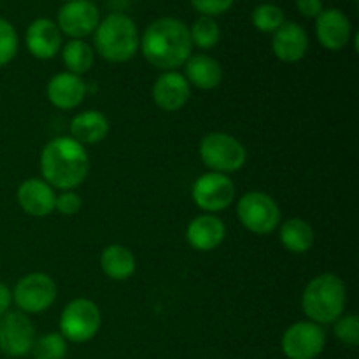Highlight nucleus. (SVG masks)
Masks as SVG:
<instances>
[{
  "mask_svg": "<svg viewBox=\"0 0 359 359\" xmlns=\"http://www.w3.org/2000/svg\"><path fill=\"white\" fill-rule=\"evenodd\" d=\"M102 316L97 305L88 298L72 300L60 316V335L74 344L93 339L100 330Z\"/></svg>",
  "mask_w": 359,
  "mask_h": 359,
  "instance_id": "nucleus-7",
  "label": "nucleus"
},
{
  "mask_svg": "<svg viewBox=\"0 0 359 359\" xmlns=\"http://www.w3.org/2000/svg\"><path fill=\"white\" fill-rule=\"evenodd\" d=\"M86 95V84L72 72H60L48 83V98L55 107L74 109L83 102Z\"/></svg>",
  "mask_w": 359,
  "mask_h": 359,
  "instance_id": "nucleus-19",
  "label": "nucleus"
},
{
  "mask_svg": "<svg viewBox=\"0 0 359 359\" xmlns=\"http://www.w3.org/2000/svg\"><path fill=\"white\" fill-rule=\"evenodd\" d=\"M81 205H83V202H81V198L74 191H63L62 195L56 196L55 200V210H58V212L63 214V216H72V214H77L79 212Z\"/></svg>",
  "mask_w": 359,
  "mask_h": 359,
  "instance_id": "nucleus-31",
  "label": "nucleus"
},
{
  "mask_svg": "<svg viewBox=\"0 0 359 359\" xmlns=\"http://www.w3.org/2000/svg\"><path fill=\"white\" fill-rule=\"evenodd\" d=\"M25 42L32 56L49 60L62 49V32L49 18H37L32 21L25 34Z\"/></svg>",
  "mask_w": 359,
  "mask_h": 359,
  "instance_id": "nucleus-14",
  "label": "nucleus"
},
{
  "mask_svg": "<svg viewBox=\"0 0 359 359\" xmlns=\"http://www.w3.org/2000/svg\"><path fill=\"white\" fill-rule=\"evenodd\" d=\"M72 139L79 144H98L109 133V119L100 111H84L70 121Z\"/></svg>",
  "mask_w": 359,
  "mask_h": 359,
  "instance_id": "nucleus-21",
  "label": "nucleus"
},
{
  "mask_svg": "<svg viewBox=\"0 0 359 359\" xmlns=\"http://www.w3.org/2000/svg\"><path fill=\"white\" fill-rule=\"evenodd\" d=\"M251 21L256 30L263 32V34H273L286 20H284V13L279 6L266 2L255 7Z\"/></svg>",
  "mask_w": 359,
  "mask_h": 359,
  "instance_id": "nucleus-26",
  "label": "nucleus"
},
{
  "mask_svg": "<svg viewBox=\"0 0 359 359\" xmlns=\"http://www.w3.org/2000/svg\"><path fill=\"white\" fill-rule=\"evenodd\" d=\"M280 242L293 255H304L314 245V230L302 217H291L279 230Z\"/></svg>",
  "mask_w": 359,
  "mask_h": 359,
  "instance_id": "nucleus-23",
  "label": "nucleus"
},
{
  "mask_svg": "<svg viewBox=\"0 0 359 359\" xmlns=\"http://www.w3.org/2000/svg\"><path fill=\"white\" fill-rule=\"evenodd\" d=\"M30 353L34 354V359H65L67 340L60 333H46L35 340Z\"/></svg>",
  "mask_w": 359,
  "mask_h": 359,
  "instance_id": "nucleus-27",
  "label": "nucleus"
},
{
  "mask_svg": "<svg viewBox=\"0 0 359 359\" xmlns=\"http://www.w3.org/2000/svg\"><path fill=\"white\" fill-rule=\"evenodd\" d=\"M237 216L242 226L256 235H269L280 224V210L276 200L263 191H249L238 200Z\"/></svg>",
  "mask_w": 359,
  "mask_h": 359,
  "instance_id": "nucleus-6",
  "label": "nucleus"
},
{
  "mask_svg": "<svg viewBox=\"0 0 359 359\" xmlns=\"http://www.w3.org/2000/svg\"><path fill=\"white\" fill-rule=\"evenodd\" d=\"M13 300L21 312L39 314L55 304L56 284L48 273L34 272L21 277L13 290Z\"/></svg>",
  "mask_w": 359,
  "mask_h": 359,
  "instance_id": "nucleus-8",
  "label": "nucleus"
},
{
  "mask_svg": "<svg viewBox=\"0 0 359 359\" xmlns=\"http://www.w3.org/2000/svg\"><path fill=\"white\" fill-rule=\"evenodd\" d=\"M347 287L335 273H321L307 284L302 297L305 316L316 325H332L344 316Z\"/></svg>",
  "mask_w": 359,
  "mask_h": 359,
  "instance_id": "nucleus-3",
  "label": "nucleus"
},
{
  "mask_svg": "<svg viewBox=\"0 0 359 359\" xmlns=\"http://www.w3.org/2000/svg\"><path fill=\"white\" fill-rule=\"evenodd\" d=\"M142 55L156 69L174 70L191 56V35L184 21L163 16L149 23L140 39Z\"/></svg>",
  "mask_w": 359,
  "mask_h": 359,
  "instance_id": "nucleus-1",
  "label": "nucleus"
},
{
  "mask_svg": "<svg viewBox=\"0 0 359 359\" xmlns=\"http://www.w3.org/2000/svg\"><path fill=\"white\" fill-rule=\"evenodd\" d=\"M100 23L98 7L91 0L65 2L58 11V28L72 39H84L93 34Z\"/></svg>",
  "mask_w": 359,
  "mask_h": 359,
  "instance_id": "nucleus-12",
  "label": "nucleus"
},
{
  "mask_svg": "<svg viewBox=\"0 0 359 359\" xmlns=\"http://www.w3.org/2000/svg\"><path fill=\"white\" fill-rule=\"evenodd\" d=\"M353 27L346 13L340 9H323L321 14L316 18V35L321 42L323 48L330 51H340L346 48L351 41Z\"/></svg>",
  "mask_w": 359,
  "mask_h": 359,
  "instance_id": "nucleus-13",
  "label": "nucleus"
},
{
  "mask_svg": "<svg viewBox=\"0 0 359 359\" xmlns=\"http://www.w3.org/2000/svg\"><path fill=\"white\" fill-rule=\"evenodd\" d=\"M18 203L27 214L35 217H44L55 210L56 195L51 186L42 179H27L18 188Z\"/></svg>",
  "mask_w": 359,
  "mask_h": 359,
  "instance_id": "nucleus-17",
  "label": "nucleus"
},
{
  "mask_svg": "<svg viewBox=\"0 0 359 359\" xmlns=\"http://www.w3.org/2000/svg\"><path fill=\"white\" fill-rule=\"evenodd\" d=\"M189 83L182 74L175 70L163 72L153 86V98L161 111L175 112L184 107L189 100Z\"/></svg>",
  "mask_w": 359,
  "mask_h": 359,
  "instance_id": "nucleus-16",
  "label": "nucleus"
},
{
  "mask_svg": "<svg viewBox=\"0 0 359 359\" xmlns=\"http://www.w3.org/2000/svg\"><path fill=\"white\" fill-rule=\"evenodd\" d=\"M11 302H13V291H11L6 284L0 283V318L9 312Z\"/></svg>",
  "mask_w": 359,
  "mask_h": 359,
  "instance_id": "nucleus-33",
  "label": "nucleus"
},
{
  "mask_svg": "<svg viewBox=\"0 0 359 359\" xmlns=\"http://www.w3.org/2000/svg\"><path fill=\"white\" fill-rule=\"evenodd\" d=\"M93 34L98 55L112 63L132 60L140 44L135 21L123 13L107 14Z\"/></svg>",
  "mask_w": 359,
  "mask_h": 359,
  "instance_id": "nucleus-4",
  "label": "nucleus"
},
{
  "mask_svg": "<svg viewBox=\"0 0 359 359\" xmlns=\"http://www.w3.org/2000/svg\"><path fill=\"white\" fill-rule=\"evenodd\" d=\"M18 53V34L13 23L0 18V67L13 62Z\"/></svg>",
  "mask_w": 359,
  "mask_h": 359,
  "instance_id": "nucleus-28",
  "label": "nucleus"
},
{
  "mask_svg": "<svg viewBox=\"0 0 359 359\" xmlns=\"http://www.w3.org/2000/svg\"><path fill=\"white\" fill-rule=\"evenodd\" d=\"M41 172L51 188L70 191L83 184L88 177L90 156L83 144L72 137H56L42 149Z\"/></svg>",
  "mask_w": 359,
  "mask_h": 359,
  "instance_id": "nucleus-2",
  "label": "nucleus"
},
{
  "mask_svg": "<svg viewBox=\"0 0 359 359\" xmlns=\"http://www.w3.org/2000/svg\"><path fill=\"white\" fill-rule=\"evenodd\" d=\"M198 153L203 163L212 172H219V174L241 170L248 160L245 147L235 137L221 132L203 137Z\"/></svg>",
  "mask_w": 359,
  "mask_h": 359,
  "instance_id": "nucleus-5",
  "label": "nucleus"
},
{
  "mask_svg": "<svg viewBox=\"0 0 359 359\" xmlns=\"http://www.w3.org/2000/svg\"><path fill=\"white\" fill-rule=\"evenodd\" d=\"M335 337L351 347L359 344V319L356 314L340 316L335 321Z\"/></svg>",
  "mask_w": 359,
  "mask_h": 359,
  "instance_id": "nucleus-29",
  "label": "nucleus"
},
{
  "mask_svg": "<svg viewBox=\"0 0 359 359\" xmlns=\"http://www.w3.org/2000/svg\"><path fill=\"white\" fill-rule=\"evenodd\" d=\"M189 2H191L195 11H198L202 16L214 18L230 11L235 0H189Z\"/></svg>",
  "mask_w": 359,
  "mask_h": 359,
  "instance_id": "nucleus-30",
  "label": "nucleus"
},
{
  "mask_svg": "<svg viewBox=\"0 0 359 359\" xmlns=\"http://www.w3.org/2000/svg\"><path fill=\"white\" fill-rule=\"evenodd\" d=\"M63 2H72V0H63Z\"/></svg>",
  "mask_w": 359,
  "mask_h": 359,
  "instance_id": "nucleus-34",
  "label": "nucleus"
},
{
  "mask_svg": "<svg viewBox=\"0 0 359 359\" xmlns=\"http://www.w3.org/2000/svg\"><path fill=\"white\" fill-rule=\"evenodd\" d=\"M326 346L325 330L312 321H300L284 332L280 347L287 359H316Z\"/></svg>",
  "mask_w": 359,
  "mask_h": 359,
  "instance_id": "nucleus-10",
  "label": "nucleus"
},
{
  "mask_svg": "<svg viewBox=\"0 0 359 359\" xmlns=\"http://www.w3.org/2000/svg\"><path fill=\"white\" fill-rule=\"evenodd\" d=\"M309 49V35L294 21H284L272 37V51L280 62H300Z\"/></svg>",
  "mask_w": 359,
  "mask_h": 359,
  "instance_id": "nucleus-15",
  "label": "nucleus"
},
{
  "mask_svg": "<svg viewBox=\"0 0 359 359\" xmlns=\"http://www.w3.org/2000/svg\"><path fill=\"white\" fill-rule=\"evenodd\" d=\"M297 9L305 18H318L323 11V0H297Z\"/></svg>",
  "mask_w": 359,
  "mask_h": 359,
  "instance_id": "nucleus-32",
  "label": "nucleus"
},
{
  "mask_svg": "<svg viewBox=\"0 0 359 359\" xmlns=\"http://www.w3.org/2000/svg\"><path fill=\"white\" fill-rule=\"evenodd\" d=\"M100 266L109 279L126 280L135 272V256L125 245H107L100 255Z\"/></svg>",
  "mask_w": 359,
  "mask_h": 359,
  "instance_id": "nucleus-22",
  "label": "nucleus"
},
{
  "mask_svg": "<svg viewBox=\"0 0 359 359\" xmlns=\"http://www.w3.org/2000/svg\"><path fill=\"white\" fill-rule=\"evenodd\" d=\"M186 81L198 90H214L223 81L219 62L209 55H193L184 63Z\"/></svg>",
  "mask_w": 359,
  "mask_h": 359,
  "instance_id": "nucleus-20",
  "label": "nucleus"
},
{
  "mask_svg": "<svg viewBox=\"0 0 359 359\" xmlns=\"http://www.w3.org/2000/svg\"><path fill=\"white\" fill-rule=\"evenodd\" d=\"M191 196L198 209L205 212H221L233 203L235 184L228 175L207 172L195 181Z\"/></svg>",
  "mask_w": 359,
  "mask_h": 359,
  "instance_id": "nucleus-9",
  "label": "nucleus"
},
{
  "mask_svg": "<svg viewBox=\"0 0 359 359\" xmlns=\"http://www.w3.org/2000/svg\"><path fill=\"white\" fill-rule=\"evenodd\" d=\"M62 60L69 72L81 76L93 67V49L83 39H72L62 48Z\"/></svg>",
  "mask_w": 359,
  "mask_h": 359,
  "instance_id": "nucleus-24",
  "label": "nucleus"
},
{
  "mask_svg": "<svg viewBox=\"0 0 359 359\" xmlns=\"http://www.w3.org/2000/svg\"><path fill=\"white\" fill-rule=\"evenodd\" d=\"M35 330L25 312H7L0 318V351L9 358H21L32 351Z\"/></svg>",
  "mask_w": 359,
  "mask_h": 359,
  "instance_id": "nucleus-11",
  "label": "nucleus"
},
{
  "mask_svg": "<svg viewBox=\"0 0 359 359\" xmlns=\"http://www.w3.org/2000/svg\"><path fill=\"white\" fill-rule=\"evenodd\" d=\"M189 35H191V44L198 46L200 49H212L219 42L221 30L214 18L200 16L189 28Z\"/></svg>",
  "mask_w": 359,
  "mask_h": 359,
  "instance_id": "nucleus-25",
  "label": "nucleus"
},
{
  "mask_svg": "<svg viewBox=\"0 0 359 359\" xmlns=\"http://www.w3.org/2000/svg\"><path fill=\"white\" fill-rule=\"evenodd\" d=\"M224 237H226L224 223L212 214L195 217L186 230V238L196 251H212L224 241Z\"/></svg>",
  "mask_w": 359,
  "mask_h": 359,
  "instance_id": "nucleus-18",
  "label": "nucleus"
}]
</instances>
